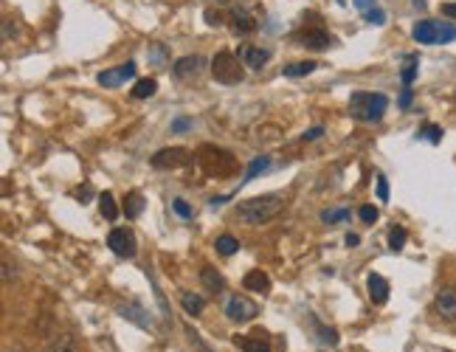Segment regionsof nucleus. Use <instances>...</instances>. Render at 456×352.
<instances>
[{"instance_id":"obj_1","label":"nucleus","mask_w":456,"mask_h":352,"mask_svg":"<svg viewBox=\"0 0 456 352\" xmlns=\"http://www.w3.org/2000/svg\"><path fill=\"white\" fill-rule=\"evenodd\" d=\"M285 212V197L282 195H259L248 197L237 206V217L246 226H265L273 217H279Z\"/></svg>"},{"instance_id":"obj_2","label":"nucleus","mask_w":456,"mask_h":352,"mask_svg":"<svg viewBox=\"0 0 456 352\" xmlns=\"http://www.w3.org/2000/svg\"><path fill=\"white\" fill-rule=\"evenodd\" d=\"M389 107V99L383 94H369V91H358L349 96V116L355 122H367L375 124L383 119V113Z\"/></svg>"},{"instance_id":"obj_3","label":"nucleus","mask_w":456,"mask_h":352,"mask_svg":"<svg viewBox=\"0 0 456 352\" xmlns=\"http://www.w3.org/2000/svg\"><path fill=\"white\" fill-rule=\"evenodd\" d=\"M197 161L203 166V172L208 175V178H231V175L237 172V158L226 150H220V146H200L197 150Z\"/></svg>"},{"instance_id":"obj_4","label":"nucleus","mask_w":456,"mask_h":352,"mask_svg":"<svg viewBox=\"0 0 456 352\" xmlns=\"http://www.w3.org/2000/svg\"><path fill=\"white\" fill-rule=\"evenodd\" d=\"M411 37L420 45H439V43H453L456 40V25L453 23H439V20H420L411 28Z\"/></svg>"},{"instance_id":"obj_5","label":"nucleus","mask_w":456,"mask_h":352,"mask_svg":"<svg viewBox=\"0 0 456 352\" xmlns=\"http://www.w3.org/2000/svg\"><path fill=\"white\" fill-rule=\"evenodd\" d=\"M211 76L220 85H239L246 79V63L234 56L231 51H220L215 60H211Z\"/></svg>"},{"instance_id":"obj_6","label":"nucleus","mask_w":456,"mask_h":352,"mask_svg":"<svg viewBox=\"0 0 456 352\" xmlns=\"http://www.w3.org/2000/svg\"><path fill=\"white\" fill-rule=\"evenodd\" d=\"M107 245L116 256L121 259H133L138 254V243H135V234L130 228H113L107 234Z\"/></svg>"},{"instance_id":"obj_7","label":"nucleus","mask_w":456,"mask_h":352,"mask_svg":"<svg viewBox=\"0 0 456 352\" xmlns=\"http://www.w3.org/2000/svg\"><path fill=\"white\" fill-rule=\"evenodd\" d=\"M192 161V153L186 146H166V150H158L152 155V166L155 169H180Z\"/></svg>"},{"instance_id":"obj_8","label":"nucleus","mask_w":456,"mask_h":352,"mask_svg":"<svg viewBox=\"0 0 456 352\" xmlns=\"http://www.w3.org/2000/svg\"><path fill=\"white\" fill-rule=\"evenodd\" d=\"M259 313V307H257V302H251L248 296H228V302H226V316L231 318V321H251L254 316Z\"/></svg>"},{"instance_id":"obj_9","label":"nucleus","mask_w":456,"mask_h":352,"mask_svg":"<svg viewBox=\"0 0 456 352\" xmlns=\"http://www.w3.org/2000/svg\"><path fill=\"white\" fill-rule=\"evenodd\" d=\"M130 79H135V63H124V65L107 68V71H102V74L96 76V82H99L102 87H118V85H124V82H130Z\"/></svg>"},{"instance_id":"obj_10","label":"nucleus","mask_w":456,"mask_h":352,"mask_svg":"<svg viewBox=\"0 0 456 352\" xmlns=\"http://www.w3.org/2000/svg\"><path fill=\"white\" fill-rule=\"evenodd\" d=\"M270 56H273V51L262 48V45H242V51H239V60L251 71H262L270 63Z\"/></svg>"},{"instance_id":"obj_11","label":"nucleus","mask_w":456,"mask_h":352,"mask_svg":"<svg viewBox=\"0 0 456 352\" xmlns=\"http://www.w3.org/2000/svg\"><path fill=\"white\" fill-rule=\"evenodd\" d=\"M434 307L445 321H456V287H442L434 299Z\"/></svg>"},{"instance_id":"obj_12","label":"nucleus","mask_w":456,"mask_h":352,"mask_svg":"<svg viewBox=\"0 0 456 352\" xmlns=\"http://www.w3.org/2000/svg\"><path fill=\"white\" fill-rule=\"evenodd\" d=\"M352 6L363 14V20H367L369 25H383L386 23V12H383V6L378 3V0H352Z\"/></svg>"},{"instance_id":"obj_13","label":"nucleus","mask_w":456,"mask_h":352,"mask_svg":"<svg viewBox=\"0 0 456 352\" xmlns=\"http://www.w3.org/2000/svg\"><path fill=\"white\" fill-rule=\"evenodd\" d=\"M298 43L304 48H313V51H324L332 45V37L324 32V28H307V32H301L298 34Z\"/></svg>"},{"instance_id":"obj_14","label":"nucleus","mask_w":456,"mask_h":352,"mask_svg":"<svg viewBox=\"0 0 456 352\" xmlns=\"http://www.w3.org/2000/svg\"><path fill=\"white\" fill-rule=\"evenodd\" d=\"M200 65H203L200 56H180V60L172 65V76H177V79L197 76V74H200Z\"/></svg>"},{"instance_id":"obj_15","label":"nucleus","mask_w":456,"mask_h":352,"mask_svg":"<svg viewBox=\"0 0 456 352\" xmlns=\"http://www.w3.org/2000/svg\"><path fill=\"white\" fill-rule=\"evenodd\" d=\"M367 287H369V299L375 305H386L389 302V282L380 274H369L367 276Z\"/></svg>"},{"instance_id":"obj_16","label":"nucleus","mask_w":456,"mask_h":352,"mask_svg":"<svg viewBox=\"0 0 456 352\" xmlns=\"http://www.w3.org/2000/svg\"><path fill=\"white\" fill-rule=\"evenodd\" d=\"M234 344L242 349V352H273L270 344L259 336H234Z\"/></svg>"},{"instance_id":"obj_17","label":"nucleus","mask_w":456,"mask_h":352,"mask_svg":"<svg viewBox=\"0 0 456 352\" xmlns=\"http://www.w3.org/2000/svg\"><path fill=\"white\" fill-rule=\"evenodd\" d=\"M242 287L251 290V293H265L270 287V279L265 271H248L246 276H242Z\"/></svg>"},{"instance_id":"obj_18","label":"nucleus","mask_w":456,"mask_h":352,"mask_svg":"<svg viewBox=\"0 0 456 352\" xmlns=\"http://www.w3.org/2000/svg\"><path fill=\"white\" fill-rule=\"evenodd\" d=\"M180 305H184V310L189 316H200L206 310V299L200 296V293H189V290L180 293Z\"/></svg>"},{"instance_id":"obj_19","label":"nucleus","mask_w":456,"mask_h":352,"mask_svg":"<svg viewBox=\"0 0 456 352\" xmlns=\"http://www.w3.org/2000/svg\"><path fill=\"white\" fill-rule=\"evenodd\" d=\"M200 282H203V287L208 290V293H217V290H223L226 287V279L211 268V265H206L203 271H200Z\"/></svg>"},{"instance_id":"obj_20","label":"nucleus","mask_w":456,"mask_h":352,"mask_svg":"<svg viewBox=\"0 0 456 352\" xmlns=\"http://www.w3.org/2000/svg\"><path fill=\"white\" fill-rule=\"evenodd\" d=\"M231 25H234L237 34H251V32H257V20H254L248 12H234V14H231Z\"/></svg>"},{"instance_id":"obj_21","label":"nucleus","mask_w":456,"mask_h":352,"mask_svg":"<svg viewBox=\"0 0 456 352\" xmlns=\"http://www.w3.org/2000/svg\"><path fill=\"white\" fill-rule=\"evenodd\" d=\"M316 68H318V63H313V60H304V63H290V65H285V68H282V74H285L287 79H298V76H310Z\"/></svg>"},{"instance_id":"obj_22","label":"nucleus","mask_w":456,"mask_h":352,"mask_svg":"<svg viewBox=\"0 0 456 352\" xmlns=\"http://www.w3.org/2000/svg\"><path fill=\"white\" fill-rule=\"evenodd\" d=\"M118 313L124 318H130V321H135L138 327H152V318H146V313L135 305H118Z\"/></svg>"},{"instance_id":"obj_23","label":"nucleus","mask_w":456,"mask_h":352,"mask_svg":"<svg viewBox=\"0 0 456 352\" xmlns=\"http://www.w3.org/2000/svg\"><path fill=\"white\" fill-rule=\"evenodd\" d=\"M270 166V158H265V155H257L251 164H248V169H246V175H242V181H239V186L242 184H251L254 178H257V175H262L265 169Z\"/></svg>"},{"instance_id":"obj_24","label":"nucleus","mask_w":456,"mask_h":352,"mask_svg":"<svg viewBox=\"0 0 456 352\" xmlns=\"http://www.w3.org/2000/svg\"><path fill=\"white\" fill-rule=\"evenodd\" d=\"M141 212H144V195H141V192L124 195V214H127L130 220H135Z\"/></svg>"},{"instance_id":"obj_25","label":"nucleus","mask_w":456,"mask_h":352,"mask_svg":"<svg viewBox=\"0 0 456 352\" xmlns=\"http://www.w3.org/2000/svg\"><path fill=\"white\" fill-rule=\"evenodd\" d=\"M99 212H102V217L105 220H118V206H116V197L110 195V192H102L99 195Z\"/></svg>"},{"instance_id":"obj_26","label":"nucleus","mask_w":456,"mask_h":352,"mask_svg":"<svg viewBox=\"0 0 456 352\" xmlns=\"http://www.w3.org/2000/svg\"><path fill=\"white\" fill-rule=\"evenodd\" d=\"M155 91H158V82L146 76V79H138V82H135L133 96H135V99H149V96H155Z\"/></svg>"},{"instance_id":"obj_27","label":"nucleus","mask_w":456,"mask_h":352,"mask_svg":"<svg viewBox=\"0 0 456 352\" xmlns=\"http://www.w3.org/2000/svg\"><path fill=\"white\" fill-rule=\"evenodd\" d=\"M215 248H217L223 256H231V254H237V251H239V240H237V237H231V234H220L217 243H215Z\"/></svg>"},{"instance_id":"obj_28","label":"nucleus","mask_w":456,"mask_h":352,"mask_svg":"<svg viewBox=\"0 0 456 352\" xmlns=\"http://www.w3.org/2000/svg\"><path fill=\"white\" fill-rule=\"evenodd\" d=\"M406 240H409V234H406L403 226H394V228L389 231V248H391V251H400V248L406 245Z\"/></svg>"},{"instance_id":"obj_29","label":"nucleus","mask_w":456,"mask_h":352,"mask_svg":"<svg viewBox=\"0 0 456 352\" xmlns=\"http://www.w3.org/2000/svg\"><path fill=\"white\" fill-rule=\"evenodd\" d=\"M45 352H76V341H74V336H59Z\"/></svg>"},{"instance_id":"obj_30","label":"nucleus","mask_w":456,"mask_h":352,"mask_svg":"<svg viewBox=\"0 0 456 352\" xmlns=\"http://www.w3.org/2000/svg\"><path fill=\"white\" fill-rule=\"evenodd\" d=\"M310 321H313V327L318 330V336H321V341H324V344H329V346H336V344H338V333H336V330H327L324 324H318L316 318H310Z\"/></svg>"},{"instance_id":"obj_31","label":"nucleus","mask_w":456,"mask_h":352,"mask_svg":"<svg viewBox=\"0 0 456 352\" xmlns=\"http://www.w3.org/2000/svg\"><path fill=\"white\" fill-rule=\"evenodd\" d=\"M400 79H403V85H411V82L417 79V56H414V54L409 56V63H406V68L400 71Z\"/></svg>"},{"instance_id":"obj_32","label":"nucleus","mask_w":456,"mask_h":352,"mask_svg":"<svg viewBox=\"0 0 456 352\" xmlns=\"http://www.w3.org/2000/svg\"><path fill=\"white\" fill-rule=\"evenodd\" d=\"M349 217V209H327V212H321V220L324 223H341V220H347Z\"/></svg>"},{"instance_id":"obj_33","label":"nucleus","mask_w":456,"mask_h":352,"mask_svg":"<svg viewBox=\"0 0 456 352\" xmlns=\"http://www.w3.org/2000/svg\"><path fill=\"white\" fill-rule=\"evenodd\" d=\"M420 135H422V138H428L431 144H439V141H442V127L428 124V127H422V130H420Z\"/></svg>"},{"instance_id":"obj_34","label":"nucleus","mask_w":456,"mask_h":352,"mask_svg":"<svg viewBox=\"0 0 456 352\" xmlns=\"http://www.w3.org/2000/svg\"><path fill=\"white\" fill-rule=\"evenodd\" d=\"M172 209H175V214H177V217H184V220H189V217H192L189 203H186V200H180V197H177V200H172Z\"/></svg>"},{"instance_id":"obj_35","label":"nucleus","mask_w":456,"mask_h":352,"mask_svg":"<svg viewBox=\"0 0 456 352\" xmlns=\"http://www.w3.org/2000/svg\"><path fill=\"white\" fill-rule=\"evenodd\" d=\"M358 217L363 220V223H375L378 217H380V212L375 209V206H369V203H367V206H360V212H358Z\"/></svg>"},{"instance_id":"obj_36","label":"nucleus","mask_w":456,"mask_h":352,"mask_svg":"<svg viewBox=\"0 0 456 352\" xmlns=\"http://www.w3.org/2000/svg\"><path fill=\"white\" fill-rule=\"evenodd\" d=\"M378 197H380V203L389 200V184H386L383 175H378Z\"/></svg>"},{"instance_id":"obj_37","label":"nucleus","mask_w":456,"mask_h":352,"mask_svg":"<svg viewBox=\"0 0 456 352\" xmlns=\"http://www.w3.org/2000/svg\"><path fill=\"white\" fill-rule=\"evenodd\" d=\"M321 135H324V127H313V130H307L301 135V141H318Z\"/></svg>"},{"instance_id":"obj_38","label":"nucleus","mask_w":456,"mask_h":352,"mask_svg":"<svg viewBox=\"0 0 456 352\" xmlns=\"http://www.w3.org/2000/svg\"><path fill=\"white\" fill-rule=\"evenodd\" d=\"M186 333H189V338H192V344H195V349H197V352H211V349H208V346L200 341V336H195L192 330H186Z\"/></svg>"},{"instance_id":"obj_39","label":"nucleus","mask_w":456,"mask_h":352,"mask_svg":"<svg viewBox=\"0 0 456 352\" xmlns=\"http://www.w3.org/2000/svg\"><path fill=\"white\" fill-rule=\"evenodd\" d=\"M189 124H192L189 119H177V122H172V130H175V133H180V130H189Z\"/></svg>"},{"instance_id":"obj_40","label":"nucleus","mask_w":456,"mask_h":352,"mask_svg":"<svg viewBox=\"0 0 456 352\" xmlns=\"http://www.w3.org/2000/svg\"><path fill=\"white\" fill-rule=\"evenodd\" d=\"M442 14L450 17V20H456V3H442Z\"/></svg>"},{"instance_id":"obj_41","label":"nucleus","mask_w":456,"mask_h":352,"mask_svg":"<svg viewBox=\"0 0 456 352\" xmlns=\"http://www.w3.org/2000/svg\"><path fill=\"white\" fill-rule=\"evenodd\" d=\"M9 279H12V262L3 259V282H9Z\"/></svg>"},{"instance_id":"obj_42","label":"nucleus","mask_w":456,"mask_h":352,"mask_svg":"<svg viewBox=\"0 0 456 352\" xmlns=\"http://www.w3.org/2000/svg\"><path fill=\"white\" fill-rule=\"evenodd\" d=\"M206 20H208V25H220V14H215V12H206Z\"/></svg>"},{"instance_id":"obj_43","label":"nucleus","mask_w":456,"mask_h":352,"mask_svg":"<svg viewBox=\"0 0 456 352\" xmlns=\"http://www.w3.org/2000/svg\"><path fill=\"white\" fill-rule=\"evenodd\" d=\"M409 104H411V91L406 87V91H403V96H400V107H409Z\"/></svg>"},{"instance_id":"obj_44","label":"nucleus","mask_w":456,"mask_h":352,"mask_svg":"<svg viewBox=\"0 0 456 352\" xmlns=\"http://www.w3.org/2000/svg\"><path fill=\"white\" fill-rule=\"evenodd\" d=\"M358 243H360L358 234H347V245H358Z\"/></svg>"}]
</instances>
